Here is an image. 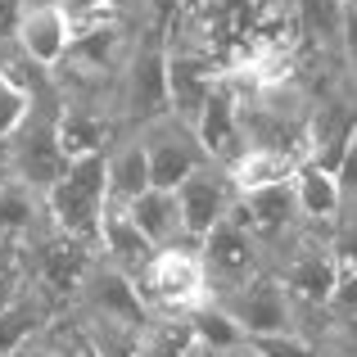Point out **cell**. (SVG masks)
Listing matches in <instances>:
<instances>
[{"label": "cell", "mask_w": 357, "mask_h": 357, "mask_svg": "<svg viewBox=\"0 0 357 357\" xmlns=\"http://www.w3.org/2000/svg\"><path fill=\"white\" fill-rule=\"evenodd\" d=\"M5 158H9V176L36 185L41 195L68 172V154L59 145V91H54V77L36 91L27 122L5 140Z\"/></svg>", "instance_id": "1"}, {"label": "cell", "mask_w": 357, "mask_h": 357, "mask_svg": "<svg viewBox=\"0 0 357 357\" xmlns=\"http://www.w3.org/2000/svg\"><path fill=\"white\" fill-rule=\"evenodd\" d=\"M118 122L140 127V122L167 114V27L163 23H140L136 45L118 73V96H114Z\"/></svg>", "instance_id": "2"}, {"label": "cell", "mask_w": 357, "mask_h": 357, "mask_svg": "<svg viewBox=\"0 0 357 357\" xmlns=\"http://www.w3.org/2000/svg\"><path fill=\"white\" fill-rule=\"evenodd\" d=\"M45 208H50V227L63 236L96 240L100 218L109 208V176H105V154L73 158L68 172L45 190Z\"/></svg>", "instance_id": "3"}, {"label": "cell", "mask_w": 357, "mask_h": 357, "mask_svg": "<svg viewBox=\"0 0 357 357\" xmlns=\"http://www.w3.org/2000/svg\"><path fill=\"white\" fill-rule=\"evenodd\" d=\"M267 271H276L280 285L294 294V303L303 307H326L340 280V258L331 249V231L303 227L294 240H285L267 258Z\"/></svg>", "instance_id": "4"}, {"label": "cell", "mask_w": 357, "mask_h": 357, "mask_svg": "<svg viewBox=\"0 0 357 357\" xmlns=\"http://www.w3.org/2000/svg\"><path fill=\"white\" fill-rule=\"evenodd\" d=\"M136 289L145 298L149 312L163 317H190L208 303V280H204L199 244H181V249H158L154 262L136 276Z\"/></svg>", "instance_id": "5"}, {"label": "cell", "mask_w": 357, "mask_h": 357, "mask_svg": "<svg viewBox=\"0 0 357 357\" xmlns=\"http://www.w3.org/2000/svg\"><path fill=\"white\" fill-rule=\"evenodd\" d=\"M100 244L82 236H63V231H45L36 244H27V280L50 298L59 312L73 307V294L86 280V271L96 267Z\"/></svg>", "instance_id": "6"}, {"label": "cell", "mask_w": 357, "mask_h": 357, "mask_svg": "<svg viewBox=\"0 0 357 357\" xmlns=\"http://www.w3.org/2000/svg\"><path fill=\"white\" fill-rule=\"evenodd\" d=\"M136 131H140L145 154H149V176H154V185H163V190H176L185 176H195L204 163H213L204 140H199V131H195V122L176 118L172 109L149 118V122H140Z\"/></svg>", "instance_id": "7"}, {"label": "cell", "mask_w": 357, "mask_h": 357, "mask_svg": "<svg viewBox=\"0 0 357 357\" xmlns=\"http://www.w3.org/2000/svg\"><path fill=\"white\" fill-rule=\"evenodd\" d=\"M199 262H204V280H208V298H222L267 271V249L236 218H227L199 240Z\"/></svg>", "instance_id": "8"}, {"label": "cell", "mask_w": 357, "mask_h": 357, "mask_svg": "<svg viewBox=\"0 0 357 357\" xmlns=\"http://www.w3.org/2000/svg\"><path fill=\"white\" fill-rule=\"evenodd\" d=\"M208 303H218L222 312L240 326L244 340H253V335L298 331V303H294V294L280 285L276 271H262V276H253L249 285L231 289V294H222V298H208Z\"/></svg>", "instance_id": "9"}, {"label": "cell", "mask_w": 357, "mask_h": 357, "mask_svg": "<svg viewBox=\"0 0 357 357\" xmlns=\"http://www.w3.org/2000/svg\"><path fill=\"white\" fill-rule=\"evenodd\" d=\"M68 312L86 317V321H122V326H149V317H154L136 289V276H127L105 258H96V267L86 271Z\"/></svg>", "instance_id": "10"}, {"label": "cell", "mask_w": 357, "mask_h": 357, "mask_svg": "<svg viewBox=\"0 0 357 357\" xmlns=\"http://www.w3.org/2000/svg\"><path fill=\"white\" fill-rule=\"evenodd\" d=\"M231 218L267 249V258L307 227L303 213H298V199H294V185L289 181L285 185H262V190H240Z\"/></svg>", "instance_id": "11"}, {"label": "cell", "mask_w": 357, "mask_h": 357, "mask_svg": "<svg viewBox=\"0 0 357 357\" xmlns=\"http://www.w3.org/2000/svg\"><path fill=\"white\" fill-rule=\"evenodd\" d=\"M236 195L240 190H236V181H231V172L222 163H204L195 176H185V181L176 185V204H181L185 231H190L195 244L208 236L213 227H222V222L231 218Z\"/></svg>", "instance_id": "12"}, {"label": "cell", "mask_w": 357, "mask_h": 357, "mask_svg": "<svg viewBox=\"0 0 357 357\" xmlns=\"http://www.w3.org/2000/svg\"><path fill=\"white\" fill-rule=\"evenodd\" d=\"M73 41H77V32H73L68 14L59 9V0L27 5L23 23H18V36H14L18 54H23V59H32L36 68H45V73H54L63 59H68Z\"/></svg>", "instance_id": "13"}, {"label": "cell", "mask_w": 357, "mask_h": 357, "mask_svg": "<svg viewBox=\"0 0 357 357\" xmlns=\"http://www.w3.org/2000/svg\"><path fill=\"white\" fill-rule=\"evenodd\" d=\"M195 131H199L204 149H208L213 163L231 167L244 154V122H240V91L231 86V77H222L213 86V96L204 100L199 118H195Z\"/></svg>", "instance_id": "14"}, {"label": "cell", "mask_w": 357, "mask_h": 357, "mask_svg": "<svg viewBox=\"0 0 357 357\" xmlns=\"http://www.w3.org/2000/svg\"><path fill=\"white\" fill-rule=\"evenodd\" d=\"M50 227V208L36 185L18 181V176H0V244H36Z\"/></svg>", "instance_id": "15"}, {"label": "cell", "mask_w": 357, "mask_h": 357, "mask_svg": "<svg viewBox=\"0 0 357 357\" xmlns=\"http://www.w3.org/2000/svg\"><path fill=\"white\" fill-rule=\"evenodd\" d=\"M222 77H227V73H218L204 54L167 45V109H172L176 118H185V122L199 118L204 100L213 96V86H218Z\"/></svg>", "instance_id": "16"}, {"label": "cell", "mask_w": 357, "mask_h": 357, "mask_svg": "<svg viewBox=\"0 0 357 357\" xmlns=\"http://www.w3.org/2000/svg\"><path fill=\"white\" fill-rule=\"evenodd\" d=\"M289 185H294L298 213H303L307 227H317V231H335V227H340V218H344V190H340L335 167L317 163V158H303V163L294 167V176H289Z\"/></svg>", "instance_id": "17"}, {"label": "cell", "mask_w": 357, "mask_h": 357, "mask_svg": "<svg viewBox=\"0 0 357 357\" xmlns=\"http://www.w3.org/2000/svg\"><path fill=\"white\" fill-rule=\"evenodd\" d=\"M100 258L105 262H114V267H122L127 276H140V271L154 262V244H149V236L136 227V218L127 213V204H114L109 199V208H105V218H100Z\"/></svg>", "instance_id": "18"}, {"label": "cell", "mask_w": 357, "mask_h": 357, "mask_svg": "<svg viewBox=\"0 0 357 357\" xmlns=\"http://www.w3.org/2000/svg\"><path fill=\"white\" fill-rule=\"evenodd\" d=\"M105 176H109V199H114V204H131V199H140V195L154 185L145 140H140L136 127L118 131L114 145L105 149Z\"/></svg>", "instance_id": "19"}, {"label": "cell", "mask_w": 357, "mask_h": 357, "mask_svg": "<svg viewBox=\"0 0 357 357\" xmlns=\"http://www.w3.org/2000/svg\"><path fill=\"white\" fill-rule=\"evenodd\" d=\"M294 14H298V36H303L307 59L344 68L340 41H344V14H349V5L344 0H294Z\"/></svg>", "instance_id": "20"}, {"label": "cell", "mask_w": 357, "mask_h": 357, "mask_svg": "<svg viewBox=\"0 0 357 357\" xmlns=\"http://www.w3.org/2000/svg\"><path fill=\"white\" fill-rule=\"evenodd\" d=\"M127 213L136 218V227L149 236L154 249H181V244H195L190 231H185L181 204H176V190H163V185H149L140 199L127 204Z\"/></svg>", "instance_id": "21"}, {"label": "cell", "mask_w": 357, "mask_h": 357, "mask_svg": "<svg viewBox=\"0 0 357 357\" xmlns=\"http://www.w3.org/2000/svg\"><path fill=\"white\" fill-rule=\"evenodd\" d=\"M54 317H59V307H54L50 298H45L41 289L27 280L23 294H18L9 307H0V357L27 349V344H32L36 335H41L45 326L54 321Z\"/></svg>", "instance_id": "22"}, {"label": "cell", "mask_w": 357, "mask_h": 357, "mask_svg": "<svg viewBox=\"0 0 357 357\" xmlns=\"http://www.w3.org/2000/svg\"><path fill=\"white\" fill-rule=\"evenodd\" d=\"M303 158L285 154V149H262V145H244V154L227 167L236 190H262V185H285L294 176V167Z\"/></svg>", "instance_id": "23"}, {"label": "cell", "mask_w": 357, "mask_h": 357, "mask_svg": "<svg viewBox=\"0 0 357 357\" xmlns=\"http://www.w3.org/2000/svg\"><path fill=\"white\" fill-rule=\"evenodd\" d=\"M199 349L190 317H163L154 312L149 326L140 331V357H190Z\"/></svg>", "instance_id": "24"}, {"label": "cell", "mask_w": 357, "mask_h": 357, "mask_svg": "<svg viewBox=\"0 0 357 357\" xmlns=\"http://www.w3.org/2000/svg\"><path fill=\"white\" fill-rule=\"evenodd\" d=\"M32 344L41 349V357H100L96 344H91V335H86V326L73 312H59Z\"/></svg>", "instance_id": "25"}, {"label": "cell", "mask_w": 357, "mask_h": 357, "mask_svg": "<svg viewBox=\"0 0 357 357\" xmlns=\"http://www.w3.org/2000/svg\"><path fill=\"white\" fill-rule=\"evenodd\" d=\"M190 326H195L199 349H208V353H231V349H240V344H244L240 326L231 321L218 303H204L199 312H190Z\"/></svg>", "instance_id": "26"}, {"label": "cell", "mask_w": 357, "mask_h": 357, "mask_svg": "<svg viewBox=\"0 0 357 357\" xmlns=\"http://www.w3.org/2000/svg\"><path fill=\"white\" fill-rule=\"evenodd\" d=\"M82 326H86L91 344H96L100 357H140V331L145 326H122V321H86V317H77Z\"/></svg>", "instance_id": "27"}, {"label": "cell", "mask_w": 357, "mask_h": 357, "mask_svg": "<svg viewBox=\"0 0 357 357\" xmlns=\"http://www.w3.org/2000/svg\"><path fill=\"white\" fill-rule=\"evenodd\" d=\"M253 353L262 357H321V344L312 340V335L303 331H285V335H253V340H244Z\"/></svg>", "instance_id": "28"}, {"label": "cell", "mask_w": 357, "mask_h": 357, "mask_svg": "<svg viewBox=\"0 0 357 357\" xmlns=\"http://www.w3.org/2000/svg\"><path fill=\"white\" fill-rule=\"evenodd\" d=\"M23 289H27V249L0 244V307H9Z\"/></svg>", "instance_id": "29"}, {"label": "cell", "mask_w": 357, "mask_h": 357, "mask_svg": "<svg viewBox=\"0 0 357 357\" xmlns=\"http://www.w3.org/2000/svg\"><path fill=\"white\" fill-rule=\"evenodd\" d=\"M59 9L68 14L73 32H86V27L114 18V0H59Z\"/></svg>", "instance_id": "30"}, {"label": "cell", "mask_w": 357, "mask_h": 357, "mask_svg": "<svg viewBox=\"0 0 357 357\" xmlns=\"http://www.w3.org/2000/svg\"><path fill=\"white\" fill-rule=\"evenodd\" d=\"M331 249L340 258V267L357 276V213H344L340 218V227L331 231Z\"/></svg>", "instance_id": "31"}, {"label": "cell", "mask_w": 357, "mask_h": 357, "mask_svg": "<svg viewBox=\"0 0 357 357\" xmlns=\"http://www.w3.org/2000/svg\"><path fill=\"white\" fill-rule=\"evenodd\" d=\"M335 176H340V190H344V213H357V131L349 149H344L340 167H335Z\"/></svg>", "instance_id": "32"}, {"label": "cell", "mask_w": 357, "mask_h": 357, "mask_svg": "<svg viewBox=\"0 0 357 357\" xmlns=\"http://www.w3.org/2000/svg\"><path fill=\"white\" fill-rule=\"evenodd\" d=\"M23 14H27V0H0V50H5V45H14Z\"/></svg>", "instance_id": "33"}, {"label": "cell", "mask_w": 357, "mask_h": 357, "mask_svg": "<svg viewBox=\"0 0 357 357\" xmlns=\"http://www.w3.org/2000/svg\"><path fill=\"white\" fill-rule=\"evenodd\" d=\"M340 54H344V68L357 77V9L344 14V41H340Z\"/></svg>", "instance_id": "34"}, {"label": "cell", "mask_w": 357, "mask_h": 357, "mask_svg": "<svg viewBox=\"0 0 357 357\" xmlns=\"http://www.w3.org/2000/svg\"><path fill=\"white\" fill-rule=\"evenodd\" d=\"M114 14L127 23H145L149 18V0H114Z\"/></svg>", "instance_id": "35"}, {"label": "cell", "mask_w": 357, "mask_h": 357, "mask_svg": "<svg viewBox=\"0 0 357 357\" xmlns=\"http://www.w3.org/2000/svg\"><path fill=\"white\" fill-rule=\"evenodd\" d=\"M218 357H262V353H253L249 344H240V349H231V353H218Z\"/></svg>", "instance_id": "36"}, {"label": "cell", "mask_w": 357, "mask_h": 357, "mask_svg": "<svg viewBox=\"0 0 357 357\" xmlns=\"http://www.w3.org/2000/svg\"><path fill=\"white\" fill-rule=\"evenodd\" d=\"M9 357H41V349H36V344H27V349H18V353H9Z\"/></svg>", "instance_id": "37"}, {"label": "cell", "mask_w": 357, "mask_h": 357, "mask_svg": "<svg viewBox=\"0 0 357 357\" xmlns=\"http://www.w3.org/2000/svg\"><path fill=\"white\" fill-rule=\"evenodd\" d=\"M9 172V158H5V145H0V176Z\"/></svg>", "instance_id": "38"}, {"label": "cell", "mask_w": 357, "mask_h": 357, "mask_svg": "<svg viewBox=\"0 0 357 357\" xmlns=\"http://www.w3.org/2000/svg\"><path fill=\"white\" fill-rule=\"evenodd\" d=\"M190 357H218V353H208V349H195Z\"/></svg>", "instance_id": "39"}, {"label": "cell", "mask_w": 357, "mask_h": 357, "mask_svg": "<svg viewBox=\"0 0 357 357\" xmlns=\"http://www.w3.org/2000/svg\"><path fill=\"white\" fill-rule=\"evenodd\" d=\"M344 5H349V9H357V0H344Z\"/></svg>", "instance_id": "40"}, {"label": "cell", "mask_w": 357, "mask_h": 357, "mask_svg": "<svg viewBox=\"0 0 357 357\" xmlns=\"http://www.w3.org/2000/svg\"><path fill=\"white\" fill-rule=\"evenodd\" d=\"M27 5H41V0H27Z\"/></svg>", "instance_id": "41"}]
</instances>
